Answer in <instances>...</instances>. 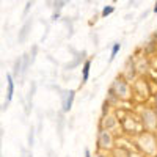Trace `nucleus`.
<instances>
[{
  "label": "nucleus",
  "instance_id": "nucleus-1",
  "mask_svg": "<svg viewBox=\"0 0 157 157\" xmlns=\"http://www.w3.org/2000/svg\"><path fill=\"white\" fill-rule=\"evenodd\" d=\"M72 98H74V93H69V98L66 99V102H65V112H68V110L71 108V104H72Z\"/></svg>",
  "mask_w": 157,
  "mask_h": 157
},
{
  "label": "nucleus",
  "instance_id": "nucleus-2",
  "mask_svg": "<svg viewBox=\"0 0 157 157\" xmlns=\"http://www.w3.org/2000/svg\"><path fill=\"white\" fill-rule=\"evenodd\" d=\"M90 65H91V63H90V61H86V63H85V66H83V80H88V74H90Z\"/></svg>",
  "mask_w": 157,
  "mask_h": 157
},
{
  "label": "nucleus",
  "instance_id": "nucleus-3",
  "mask_svg": "<svg viewBox=\"0 0 157 157\" xmlns=\"http://www.w3.org/2000/svg\"><path fill=\"white\" fill-rule=\"evenodd\" d=\"M13 96V80H11V75H8V99H11Z\"/></svg>",
  "mask_w": 157,
  "mask_h": 157
},
{
  "label": "nucleus",
  "instance_id": "nucleus-4",
  "mask_svg": "<svg viewBox=\"0 0 157 157\" xmlns=\"http://www.w3.org/2000/svg\"><path fill=\"white\" fill-rule=\"evenodd\" d=\"M113 9H115V8H113V6H107V8H104V9H102V16H104V18H105V16L112 14V13H113Z\"/></svg>",
  "mask_w": 157,
  "mask_h": 157
},
{
  "label": "nucleus",
  "instance_id": "nucleus-5",
  "mask_svg": "<svg viewBox=\"0 0 157 157\" xmlns=\"http://www.w3.org/2000/svg\"><path fill=\"white\" fill-rule=\"evenodd\" d=\"M118 51H119V44L116 42L115 46H113V49H112V57H110V60H113L116 57V53H118Z\"/></svg>",
  "mask_w": 157,
  "mask_h": 157
},
{
  "label": "nucleus",
  "instance_id": "nucleus-6",
  "mask_svg": "<svg viewBox=\"0 0 157 157\" xmlns=\"http://www.w3.org/2000/svg\"><path fill=\"white\" fill-rule=\"evenodd\" d=\"M154 11L157 13V2H156V6H154Z\"/></svg>",
  "mask_w": 157,
  "mask_h": 157
},
{
  "label": "nucleus",
  "instance_id": "nucleus-7",
  "mask_svg": "<svg viewBox=\"0 0 157 157\" xmlns=\"http://www.w3.org/2000/svg\"><path fill=\"white\" fill-rule=\"evenodd\" d=\"M86 157H90V152L88 151H86Z\"/></svg>",
  "mask_w": 157,
  "mask_h": 157
}]
</instances>
